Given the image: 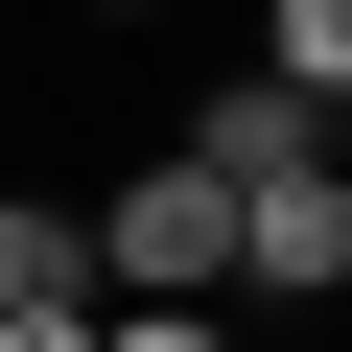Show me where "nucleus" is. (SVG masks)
Masks as SVG:
<instances>
[{
    "label": "nucleus",
    "mask_w": 352,
    "mask_h": 352,
    "mask_svg": "<svg viewBox=\"0 0 352 352\" xmlns=\"http://www.w3.org/2000/svg\"><path fill=\"white\" fill-rule=\"evenodd\" d=\"M94 305H235V188L188 141H141L118 188H94Z\"/></svg>",
    "instance_id": "1"
},
{
    "label": "nucleus",
    "mask_w": 352,
    "mask_h": 352,
    "mask_svg": "<svg viewBox=\"0 0 352 352\" xmlns=\"http://www.w3.org/2000/svg\"><path fill=\"white\" fill-rule=\"evenodd\" d=\"M329 282H352V164L235 188V305H329Z\"/></svg>",
    "instance_id": "2"
},
{
    "label": "nucleus",
    "mask_w": 352,
    "mask_h": 352,
    "mask_svg": "<svg viewBox=\"0 0 352 352\" xmlns=\"http://www.w3.org/2000/svg\"><path fill=\"white\" fill-rule=\"evenodd\" d=\"M188 164H212V188H282V164H329V94H282V71H212V94H188Z\"/></svg>",
    "instance_id": "3"
},
{
    "label": "nucleus",
    "mask_w": 352,
    "mask_h": 352,
    "mask_svg": "<svg viewBox=\"0 0 352 352\" xmlns=\"http://www.w3.org/2000/svg\"><path fill=\"white\" fill-rule=\"evenodd\" d=\"M258 71H282V94H329V118H352V0H258Z\"/></svg>",
    "instance_id": "4"
},
{
    "label": "nucleus",
    "mask_w": 352,
    "mask_h": 352,
    "mask_svg": "<svg viewBox=\"0 0 352 352\" xmlns=\"http://www.w3.org/2000/svg\"><path fill=\"white\" fill-rule=\"evenodd\" d=\"M94 352H235V305H94Z\"/></svg>",
    "instance_id": "5"
},
{
    "label": "nucleus",
    "mask_w": 352,
    "mask_h": 352,
    "mask_svg": "<svg viewBox=\"0 0 352 352\" xmlns=\"http://www.w3.org/2000/svg\"><path fill=\"white\" fill-rule=\"evenodd\" d=\"M0 352H94V282H24V305H0Z\"/></svg>",
    "instance_id": "6"
},
{
    "label": "nucleus",
    "mask_w": 352,
    "mask_h": 352,
    "mask_svg": "<svg viewBox=\"0 0 352 352\" xmlns=\"http://www.w3.org/2000/svg\"><path fill=\"white\" fill-rule=\"evenodd\" d=\"M47 24H164V0H47Z\"/></svg>",
    "instance_id": "7"
}]
</instances>
